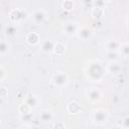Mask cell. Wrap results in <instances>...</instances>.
Listing matches in <instances>:
<instances>
[{
	"mask_svg": "<svg viewBox=\"0 0 129 129\" xmlns=\"http://www.w3.org/2000/svg\"><path fill=\"white\" fill-rule=\"evenodd\" d=\"M87 75H88V78L93 82H98L102 79L104 75V68L99 61H95L88 67Z\"/></svg>",
	"mask_w": 129,
	"mask_h": 129,
	"instance_id": "6da1fadb",
	"label": "cell"
},
{
	"mask_svg": "<svg viewBox=\"0 0 129 129\" xmlns=\"http://www.w3.org/2000/svg\"><path fill=\"white\" fill-rule=\"evenodd\" d=\"M51 81H52L53 85H55V86H57V87H62V86H64V85L68 84V82H69V77H68V75H67L66 73L58 72V73H56V74L53 75Z\"/></svg>",
	"mask_w": 129,
	"mask_h": 129,
	"instance_id": "7a4b0ae2",
	"label": "cell"
},
{
	"mask_svg": "<svg viewBox=\"0 0 129 129\" xmlns=\"http://www.w3.org/2000/svg\"><path fill=\"white\" fill-rule=\"evenodd\" d=\"M77 34H78V37L80 39H82V40H89L92 37V35H93V31L89 27H82L81 29L78 30Z\"/></svg>",
	"mask_w": 129,
	"mask_h": 129,
	"instance_id": "3957f363",
	"label": "cell"
},
{
	"mask_svg": "<svg viewBox=\"0 0 129 129\" xmlns=\"http://www.w3.org/2000/svg\"><path fill=\"white\" fill-rule=\"evenodd\" d=\"M107 118H108V115L105 110L99 109L94 112V120L97 123H104L107 121Z\"/></svg>",
	"mask_w": 129,
	"mask_h": 129,
	"instance_id": "277c9868",
	"label": "cell"
},
{
	"mask_svg": "<svg viewBox=\"0 0 129 129\" xmlns=\"http://www.w3.org/2000/svg\"><path fill=\"white\" fill-rule=\"evenodd\" d=\"M46 14L42 9H38L36 11H34V13L32 14V19L36 24H40L45 20Z\"/></svg>",
	"mask_w": 129,
	"mask_h": 129,
	"instance_id": "5b68a950",
	"label": "cell"
},
{
	"mask_svg": "<svg viewBox=\"0 0 129 129\" xmlns=\"http://www.w3.org/2000/svg\"><path fill=\"white\" fill-rule=\"evenodd\" d=\"M54 44H55V42L52 41L51 39H45L41 42L40 48L43 52H51L54 49Z\"/></svg>",
	"mask_w": 129,
	"mask_h": 129,
	"instance_id": "8992f818",
	"label": "cell"
},
{
	"mask_svg": "<svg viewBox=\"0 0 129 129\" xmlns=\"http://www.w3.org/2000/svg\"><path fill=\"white\" fill-rule=\"evenodd\" d=\"M78 25L75 23V22H68L64 27H63V31L67 35H74V34H77L78 32Z\"/></svg>",
	"mask_w": 129,
	"mask_h": 129,
	"instance_id": "52a82bcc",
	"label": "cell"
},
{
	"mask_svg": "<svg viewBox=\"0 0 129 129\" xmlns=\"http://www.w3.org/2000/svg\"><path fill=\"white\" fill-rule=\"evenodd\" d=\"M102 97V93L98 88H92L89 91V99L92 102H97L101 99Z\"/></svg>",
	"mask_w": 129,
	"mask_h": 129,
	"instance_id": "ba28073f",
	"label": "cell"
},
{
	"mask_svg": "<svg viewBox=\"0 0 129 129\" xmlns=\"http://www.w3.org/2000/svg\"><path fill=\"white\" fill-rule=\"evenodd\" d=\"M120 47H121V43L115 39H111L106 42V48L108 49V51H116L120 49Z\"/></svg>",
	"mask_w": 129,
	"mask_h": 129,
	"instance_id": "9c48e42d",
	"label": "cell"
},
{
	"mask_svg": "<svg viewBox=\"0 0 129 129\" xmlns=\"http://www.w3.org/2000/svg\"><path fill=\"white\" fill-rule=\"evenodd\" d=\"M26 41H27V43H29L31 45L37 44L39 42V35L36 32H30L26 36Z\"/></svg>",
	"mask_w": 129,
	"mask_h": 129,
	"instance_id": "30bf717a",
	"label": "cell"
},
{
	"mask_svg": "<svg viewBox=\"0 0 129 129\" xmlns=\"http://www.w3.org/2000/svg\"><path fill=\"white\" fill-rule=\"evenodd\" d=\"M25 103L30 107V108H35L38 105V99L34 95H28L25 99Z\"/></svg>",
	"mask_w": 129,
	"mask_h": 129,
	"instance_id": "8fae6325",
	"label": "cell"
},
{
	"mask_svg": "<svg viewBox=\"0 0 129 129\" xmlns=\"http://www.w3.org/2000/svg\"><path fill=\"white\" fill-rule=\"evenodd\" d=\"M68 111L71 114H77L78 112L81 111V106L77 103V102H71L68 105Z\"/></svg>",
	"mask_w": 129,
	"mask_h": 129,
	"instance_id": "7c38bea8",
	"label": "cell"
},
{
	"mask_svg": "<svg viewBox=\"0 0 129 129\" xmlns=\"http://www.w3.org/2000/svg\"><path fill=\"white\" fill-rule=\"evenodd\" d=\"M40 120L43 121V122H48V121H51L52 118H53V115L50 111H47V110H44L41 112L40 114Z\"/></svg>",
	"mask_w": 129,
	"mask_h": 129,
	"instance_id": "4fadbf2b",
	"label": "cell"
},
{
	"mask_svg": "<svg viewBox=\"0 0 129 129\" xmlns=\"http://www.w3.org/2000/svg\"><path fill=\"white\" fill-rule=\"evenodd\" d=\"M108 71L111 73V74H118L120 73L121 71V67L118 62H115V61H111V63L109 64L108 67Z\"/></svg>",
	"mask_w": 129,
	"mask_h": 129,
	"instance_id": "5bb4252c",
	"label": "cell"
},
{
	"mask_svg": "<svg viewBox=\"0 0 129 129\" xmlns=\"http://www.w3.org/2000/svg\"><path fill=\"white\" fill-rule=\"evenodd\" d=\"M10 16H11V19H13L14 21H19L23 18V13L21 10H13Z\"/></svg>",
	"mask_w": 129,
	"mask_h": 129,
	"instance_id": "9a60e30c",
	"label": "cell"
},
{
	"mask_svg": "<svg viewBox=\"0 0 129 129\" xmlns=\"http://www.w3.org/2000/svg\"><path fill=\"white\" fill-rule=\"evenodd\" d=\"M104 14V9L102 7H94L92 11V15L94 18H101Z\"/></svg>",
	"mask_w": 129,
	"mask_h": 129,
	"instance_id": "2e32d148",
	"label": "cell"
},
{
	"mask_svg": "<svg viewBox=\"0 0 129 129\" xmlns=\"http://www.w3.org/2000/svg\"><path fill=\"white\" fill-rule=\"evenodd\" d=\"M9 47H10L9 43L5 40H2L1 43H0V53H1V55H5L9 51Z\"/></svg>",
	"mask_w": 129,
	"mask_h": 129,
	"instance_id": "e0dca14e",
	"label": "cell"
},
{
	"mask_svg": "<svg viewBox=\"0 0 129 129\" xmlns=\"http://www.w3.org/2000/svg\"><path fill=\"white\" fill-rule=\"evenodd\" d=\"M66 50V45L60 43V42H55L54 44V49L53 51L56 53V54H62Z\"/></svg>",
	"mask_w": 129,
	"mask_h": 129,
	"instance_id": "ac0fdd59",
	"label": "cell"
},
{
	"mask_svg": "<svg viewBox=\"0 0 129 129\" xmlns=\"http://www.w3.org/2000/svg\"><path fill=\"white\" fill-rule=\"evenodd\" d=\"M62 8L64 10H68V11L73 10L74 9V2L72 0H64L62 2Z\"/></svg>",
	"mask_w": 129,
	"mask_h": 129,
	"instance_id": "d6986e66",
	"label": "cell"
},
{
	"mask_svg": "<svg viewBox=\"0 0 129 129\" xmlns=\"http://www.w3.org/2000/svg\"><path fill=\"white\" fill-rule=\"evenodd\" d=\"M120 51L124 56H129V43H124L121 44Z\"/></svg>",
	"mask_w": 129,
	"mask_h": 129,
	"instance_id": "ffe728a7",
	"label": "cell"
},
{
	"mask_svg": "<svg viewBox=\"0 0 129 129\" xmlns=\"http://www.w3.org/2000/svg\"><path fill=\"white\" fill-rule=\"evenodd\" d=\"M118 58V53L116 51H108L107 52V59L110 61H115Z\"/></svg>",
	"mask_w": 129,
	"mask_h": 129,
	"instance_id": "44dd1931",
	"label": "cell"
},
{
	"mask_svg": "<svg viewBox=\"0 0 129 129\" xmlns=\"http://www.w3.org/2000/svg\"><path fill=\"white\" fill-rule=\"evenodd\" d=\"M31 108L25 103V104H22L21 106H20V108H19V111H20V113L23 115V114H26V113H29V110H30Z\"/></svg>",
	"mask_w": 129,
	"mask_h": 129,
	"instance_id": "7402d4cb",
	"label": "cell"
},
{
	"mask_svg": "<svg viewBox=\"0 0 129 129\" xmlns=\"http://www.w3.org/2000/svg\"><path fill=\"white\" fill-rule=\"evenodd\" d=\"M16 32V29H15V27L14 26H7L6 27V33L7 34H9V35H13L14 33Z\"/></svg>",
	"mask_w": 129,
	"mask_h": 129,
	"instance_id": "603a6c76",
	"label": "cell"
},
{
	"mask_svg": "<svg viewBox=\"0 0 129 129\" xmlns=\"http://www.w3.org/2000/svg\"><path fill=\"white\" fill-rule=\"evenodd\" d=\"M4 77H5V71H4V68L1 67V69H0V81L1 82L4 81Z\"/></svg>",
	"mask_w": 129,
	"mask_h": 129,
	"instance_id": "cb8c5ba5",
	"label": "cell"
},
{
	"mask_svg": "<svg viewBox=\"0 0 129 129\" xmlns=\"http://www.w3.org/2000/svg\"><path fill=\"white\" fill-rule=\"evenodd\" d=\"M123 127H126V128L129 127V117H126L123 120Z\"/></svg>",
	"mask_w": 129,
	"mask_h": 129,
	"instance_id": "d4e9b609",
	"label": "cell"
},
{
	"mask_svg": "<svg viewBox=\"0 0 129 129\" xmlns=\"http://www.w3.org/2000/svg\"><path fill=\"white\" fill-rule=\"evenodd\" d=\"M82 2H83V4H85V5H89V4L94 3V0H82Z\"/></svg>",
	"mask_w": 129,
	"mask_h": 129,
	"instance_id": "484cf974",
	"label": "cell"
},
{
	"mask_svg": "<svg viewBox=\"0 0 129 129\" xmlns=\"http://www.w3.org/2000/svg\"><path fill=\"white\" fill-rule=\"evenodd\" d=\"M103 1H104V2H105V3H106V2H111V1H112V0H103Z\"/></svg>",
	"mask_w": 129,
	"mask_h": 129,
	"instance_id": "4316f807",
	"label": "cell"
},
{
	"mask_svg": "<svg viewBox=\"0 0 129 129\" xmlns=\"http://www.w3.org/2000/svg\"><path fill=\"white\" fill-rule=\"evenodd\" d=\"M127 20H128V23H129V14H128V18H127Z\"/></svg>",
	"mask_w": 129,
	"mask_h": 129,
	"instance_id": "83f0119b",
	"label": "cell"
}]
</instances>
